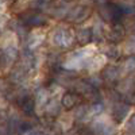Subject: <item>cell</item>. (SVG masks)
I'll use <instances>...</instances> for the list:
<instances>
[{
    "label": "cell",
    "mask_w": 135,
    "mask_h": 135,
    "mask_svg": "<svg viewBox=\"0 0 135 135\" xmlns=\"http://www.w3.org/2000/svg\"><path fill=\"white\" fill-rule=\"evenodd\" d=\"M74 37H73V32L68 28H57L54 31V35H53V42L54 45H57L60 47H69L73 45Z\"/></svg>",
    "instance_id": "cell-1"
},
{
    "label": "cell",
    "mask_w": 135,
    "mask_h": 135,
    "mask_svg": "<svg viewBox=\"0 0 135 135\" xmlns=\"http://www.w3.org/2000/svg\"><path fill=\"white\" fill-rule=\"evenodd\" d=\"M93 130L97 135H114L115 126L108 119H97L93 123Z\"/></svg>",
    "instance_id": "cell-2"
},
{
    "label": "cell",
    "mask_w": 135,
    "mask_h": 135,
    "mask_svg": "<svg viewBox=\"0 0 135 135\" xmlns=\"http://www.w3.org/2000/svg\"><path fill=\"white\" fill-rule=\"evenodd\" d=\"M89 14H91V12H89V8L83 7V6H77V7H74L69 12L68 19L76 22V23H80V22H84L89 16Z\"/></svg>",
    "instance_id": "cell-3"
},
{
    "label": "cell",
    "mask_w": 135,
    "mask_h": 135,
    "mask_svg": "<svg viewBox=\"0 0 135 135\" xmlns=\"http://www.w3.org/2000/svg\"><path fill=\"white\" fill-rule=\"evenodd\" d=\"M18 58V50L12 45H8L4 47V50L2 51L0 55V60H2V65H11L14 64Z\"/></svg>",
    "instance_id": "cell-4"
},
{
    "label": "cell",
    "mask_w": 135,
    "mask_h": 135,
    "mask_svg": "<svg viewBox=\"0 0 135 135\" xmlns=\"http://www.w3.org/2000/svg\"><path fill=\"white\" fill-rule=\"evenodd\" d=\"M130 112V105L124 103H118L114 105V118L118 122H123Z\"/></svg>",
    "instance_id": "cell-5"
},
{
    "label": "cell",
    "mask_w": 135,
    "mask_h": 135,
    "mask_svg": "<svg viewBox=\"0 0 135 135\" xmlns=\"http://www.w3.org/2000/svg\"><path fill=\"white\" fill-rule=\"evenodd\" d=\"M107 38L111 42H115V43L120 42L123 38H124V28H123L120 25H115L114 28L107 32Z\"/></svg>",
    "instance_id": "cell-6"
},
{
    "label": "cell",
    "mask_w": 135,
    "mask_h": 135,
    "mask_svg": "<svg viewBox=\"0 0 135 135\" xmlns=\"http://www.w3.org/2000/svg\"><path fill=\"white\" fill-rule=\"evenodd\" d=\"M77 37V41L80 42L81 45H88L89 42L92 41L93 38V34H92V30L91 28H80L76 34Z\"/></svg>",
    "instance_id": "cell-7"
},
{
    "label": "cell",
    "mask_w": 135,
    "mask_h": 135,
    "mask_svg": "<svg viewBox=\"0 0 135 135\" xmlns=\"http://www.w3.org/2000/svg\"><path fill=\"white\" fill-rule=\"evenodd\" d=\"M120 74H122V70L119 69V68H116V66H108L103 72V77L105 78V80H108V81H116L118 78L120 77Z\"/></svg>",
    "instance_id": "cell-8"
},
{
    "label": "cell",
    "mask_w": 135,
    "mask_h": 135,
    "mask_svg": "<svg viewBox=\"0 0 135 135\" xmlns=\"http://www.w3.org/2000/svg\"><path fill=\"white\" fill-rule=\"evenodd\" d=\"M76 103H77V96H76L74 93H72V92H68V93H65V95L61 97V104H62V107L66 108V109L73 108V107L76 105Z\"/></svg>",
    "instance_id": "cell-9"
},
{
    "label": "cell",
    "mask_w": 135,
    "mask_h": 135,
    "mask_svg": "<svg viewBox=\"0 0 135 135\" xmlns=\"http://www.w3.org/2000/svg\"><path fill=\"white\" fill-rule=\"evenodd\" d=\"M20 107L26 114H32L34 108H35V100L31 99V97H23L20 101Z\"/></svg>",
    "instance_id": "cell-10"
},
{
    "label": "cell",
    "mask_w": 135,
    "mask_h": 135,
    "mask_svg": "<svg viewBox=\"0 0 135 135\" xmlns=\"http://www.w3.org/2000/svg\"><path fill=\"white\" fill-rule=\"evenodd\" d=\"M60 109H61V101L51 100L46 107V114L49 116H57L60 114Z\"/></svg>",
    "instance_id": "cell-11"
},
{
    "label": "cell",
    "mask_w": 135,
    "mask_h": 135,
    "mask_svg": "<svg viewBox=\"0 0 135 135\" xmlns=\"http://www.w3.org/2000/svg\"><path fill=\"white\" fill-rule=\"evenodd\" d=\"M46 22V18H45L42 14H34L31 15L30 18L26 19V23L27 25H31V26H41Z\"/></svg>",
    "instance_id": "cell-12"
},
{
    "label": "cell",
    "mask_w": 135,
    "mask_h": 135,
    "mask_svg": "<svg viewBox=\"0 0 135 135\" xmlns=\"http://www.w3.org/2000/svg\"><path fill=\"white\" fill-rule=\"evenodd\" d=\"M122 73H131L135 70V57H128L122 65Z\"/></svg>",
    "instance_id": "cell-13"
},
{
    "label": "cell",
    "mask_w": 135,
    "mask_h": 135,
    "mask_svg": "<svg viewBox=\"0 0 135 135\" xmlns=\"http://www.w3.org/2000/svg\"><path fill=\"white\" fill-rule=\"evenodd\" d=\"M23 78H25V69L23 68H18V69H15L11 73V80L15 81V83H20Z\"/></svg>",
    "instance_id": "cell-14"
},
{
    "label": "cell",
    "mask_w": 135,
    "mask_h": 135,
    "mask_svg": "<svg viewBox=\"0 0 135 135\" xmlns=\"http://www.w3.org/2000/svg\"><path fill=\"white\" fill-rule=\"evenodd\" d=\"M103 109H104V105L101 104V103H95V104L91 107V109H88V115L96 116V115L101 114V112H103Z\"/></svg>",
    "instance_id": "cell-15"
},
{
    "label": "cell",
    "mask_w": 135,
    "mask_h": 135,
    "mask_svg": "<svg viewBox=\"0 0 135 135\" xmlns=\"http://www.w3.org/2000/svg\"><path fill=\"white\" fill-rule=\"evenodd\" d=\"M131 88H132V84H131V80H128V78L126 81H122L119 84V86H118V89L120 92H126V93L131 91Z\"/></svg>",
    "instance_id": "cell-16"
},
{
    "label": "cell",
    "mask_w": 135,
    "mask_h": 135,
    "mask_svg": "<svg viewBox=\"0 0 135 135\" xmlns=\"http://www.w3.org/2000/svg\"><path fill=\"white\" fill-rule=\"evenodd\" d=\"M105 55H108L109 58H118V57H119V50H118L115 46H109V47L107 49Z\"/></svg>",
    "instance_id": "cell-17"
},
{
    "label": "cell",
    "mask_w": 135,
    "mask_h": 135,
    "mask_svg": "<svg viewBox=\"0 0 135 135\" xmlns=\"http://www.w3.org/2000/svg\"><path fill=\"white\" fill-rule=\"evenodd\" d=\"M126 51L127 53H135V35H134V38H130L128 41H127V45H126Z\"/></svg>",
    "instance_id": "cell-18"
},
{
    "label": "cell",
    "mask_w": 135,
    "mask_h": 135,
    "mask_svg": "<svg viewBox=\"0 0 135 135\" xmlns=\"http://www.w3.org/2000/svg\"><path fill=\"white\" fill-rule=\"evenodd\" d=\"M88 115V108L84 105V107H80L77 111H76V118L77 119H83V116Z\"/></svg>",
    "instance_id": "cell-19"
},
{
    "label": "cell",
    "mask_w": 135,
    "mask_h": 135,
    "mask_svg": "<svg viewBox=\"0 0 135 135\" xmlns=\"http://www.w3.org/2000/svg\"><path fill=\"white\" fill-rule=\"evenodd\" d=\"M128 127H130L131 130H135V115L131 116V119L128 120Z\"/></svg>",
    "instance_id": "cell-20"
},
{
    "label": "cell",
    "mask_w": 135,
    "mask_h": 135,
    "mask_svg": "<svg viewBox=\"0 0 135 135\" xmlns=\"http://www.w3.org/2000/svg\"><path fill=\"white\" fill-rule=\"evenodd\" d=\"M27 135H43V134H42V132H39V131L30 130V131H27Z\"/></svg>",
    "instance_id": "cell-21"
},
{
    "label": "cell",
    "mask_w": 135,
    "mask_h": 135,
    "mask_svg": "<svg viewBox=\"0 0 135 135\" xmlns=\"http://www.w3.org/2000/svg\"><path fill=\"white\" fill-rule=\"evenodd\" d=\"M131 31H132V34L135 35V23H134V26H132V28H131Z\"/></svg>",
    "instance_id": "cell-22"
},
{
    "label": "cell",
    "mask_w": 135,
    "mask_h": 135,
    "mask_svg": "<svg viewBox=\"0 0 135 135\" xmlns=\"http://www.w3.org/2000/svg\"><path fill=\"white\" fill-rule=\"evenodd\" d=\"M132 101H134V103H135V95H134V99H132Z\"/></svg>",
    "instance_id": "cell-23"
},
{
    "label": "cell",
    "mask_w": 135,
    "mask_h": 135,
    "mask_svg": "<svg viewBox=\"0 0 135 135\" xmlns=\"http://www.w3.org/2000/svg\"><path fill=\"white\" fill-rule=\"evenodd\" d=\"M0 34H2V30H0Z\"/></svg>",
    "instance_id": "cell-24"
}]
</instances>
